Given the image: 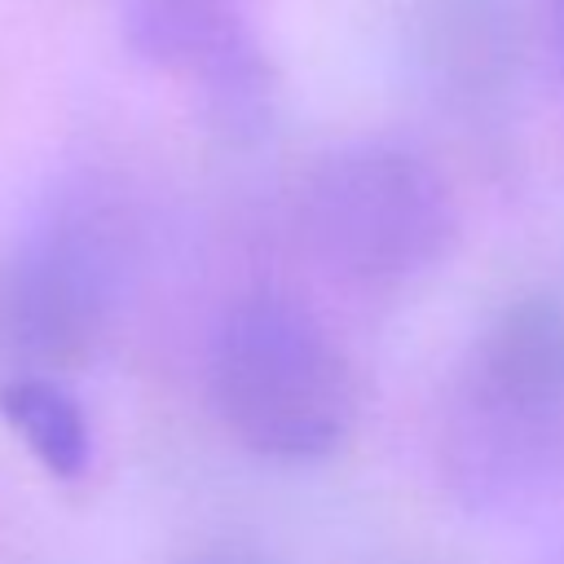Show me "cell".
<instances>
[{
  "mask_svg": "<svg viewBox=\"0 0 564 564\" xmlns=\"http://www.w3.org/2000/svg\"><path fill=\"white\" fill-rule=\"evenodd\" d=\"M441 463L467 511L529 520L564 502V300L533 291L480 330L445 419Z\"/></svg>",
  "mask_w": 564,
  "mask_h": 564,
  "instance_id": "6da1fadb",
  "label": "cell"
},
{
  "mask_svg": "<svg viewBox=\"0 0 564 564\" xmlns=\"http://www.w3.org/2000/svg\"><path fill=\"white\" fill-rule=\"evenodd\" d=\"M220 423L278 463H313L344 445L357 388L335 339L295 304L260 295L234 304L207 352Z\"/></svg>",
  "mask_w": 564,
  "mask_h": 564,
  "instance_id": "7a4b0ae2",
  "label": "cell"
},
{
  "mask_svg": "<svg viewBox=\"0 0 564 564\" xmlns=\"http://www.w3.org/2000/svg\"><path fill=\"white\" fill-rule=\"evenodd\" d=\"M300 220L313 251L357 286H410L449 256L458 234L445 181L392 141L326 150L304 176Z\"/></svg>",
  "mask_w": 564,
  "mask_h": 564,
  "instance_id": "3957f363",
  "label": "cell"
},
{
  "mask_svg": "<svg viewBox=\"0 0 564 564\" xmlns=\"http://www.w3.org/2000/svg\"><path fill=\"white\" fill-rule=\"evenodd\" d=\"M115 300V264L84 216L35 225L0 269V348L13 375H57L93 357Z\"/></svg>",
  "mask_w": 564,
  "mask_h": 564,
  "instance_id": "277c9868",
  "label": "cell"
},
{
  "mask_svg": "<svg viewBox=\"0 0 564 564\" xmlns=\"http://www.w3.org/2000/svg\"><path fill=\"white\" fill-rule=\"evenodd\" d=\"M119 26L132 57L198 88L225 132L256 137L269 128L273 79L238 0H123Z\"/></svg>",
  "mask_w": 564,
  "mask_h": 564,
  "instance_id": "5b68a950",
  "label": "cell"
},
{
  "mask_svg": "<svg viewBox=\"0 0 564 564\" xmlns=\"http://www.w3.org/2000/svg\"><path fill=\"white\" fill-rule=\"evenodd\" d=\"M0 414L57 480H79L93 463V432L75 397L53 375H9L0 383Z\"/></svg>",
  "mask_w": 564,
  "mask_h": 564,
  "instance_id": "8992f818",
  "label": "cell"
},
{
  "mask_svg": "<svg viewBox=\"0 0 564 564\" xmlns=\"http://www.w3.org/2000/svg\"><path fill=\"white\" fill-rule=\"evenodd\" d=\"M546 40H551V62L564 88V0H546Z\"/></svg>",
  "mask_w": 564,
  "mask_h": 564,
  "instance_id": "52a82bcc",
  "label": "cell"
},
{
  "mask_svg": "<svg viewBox=\"0 0 564 564\" xmlns=\"http://www.w3.org/2000/svg\"><path fill=\"white\" fill-rule=\"evenodd\" d=\"M212 564H242V560H212Z\"/></svg>",
  "mask_w": 564,
  "mask_h": 564,
  "instance_id": "ba28073f",
  "label": "cell"
}]
</instances>
